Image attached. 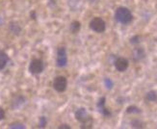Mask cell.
<instances>
[{
	"label": "cell",
	"mask_w": 157,
	"mask_h": 129,
	"mask_svg": "<svg viewBox=\"0 0 157 129\" xmlns=\"http://www.w3.org/2000/svg\"><path fill=\"white\" fill-rule=\"evenodd\" d=\"M140 42H141V37L138 36V35L133 36V37L130 39V44H138Z\"/></svg>",
	"instance_id": "obj_18"
},
{
	"label": "cell",
	"mask_w": 157,
	"mask_h": 129,
	"mask_svg": "<svg viewBox=\"0 0 157 129\" xmlns=\"http://www.w3.org/2000/svg\"><path fill=\"white\" fill-rule=\"evenodd\" d=\"M3 23V19H2V17H0V25H1Z\"/></svg>",
	"instance_id": "obj_23"
},
{
	"label": "cell",
	"mask_w": 157,
	"mask_h": 129,
	"mask_svg": "<svg viewBox=\"0 0 157 129\" xmlns=\"http://www.w3.org/2000/svg\"><path fill=\"white\" fill-rule=\"evenodd\" d=\"M81 29V23L78 21V20H74L71 23V26H70V30L72 34H76L80 31Z\"/></svg>",
	"instance_id": "obj_12"
},
{
	"label": "cell",
	"mask_w": 157,
	"mask_h": 129,
	"mask_svg": "<svg viewBox=\"0 0 157 129\" xmlns=\"http://www.w3.org/2000/svg\"><path fill=\"white\" fill-rule=\"evenodd\" d=\"M9 62V57L8 55L3 51L0 49V70H2L5 69V66H7Z\"/></svg>",
	"instance_id": "obj_9"
},
{
	"label": "cell",
	"mask_w": 157,
	"mask_h": 129,
	"mask_svg": "<svg viewBox=\"0 0 157 129\" xmlns=\"http://www.w3.org/2000/svg\"><path fill=\"white\" fill-rule=\"evenodd\" d=\"M9 29H10V31L12 33L16 34V35H18V34L21 32V27L19 26V24L17 22H15V21H13V22L10 23Z\"/></svg>",
	"instance_id": "obj_11"
},
{
	"label": "cell",
	"mask_w": 157,
	"mask_h": 129,
	"mask_svg": "<svg viewBox=\"0 0 157 129\" xmlns=\"http://www.w3.org/2000/svg\"><path fill=\"white\" fill-rule=\"evenodd\" d=\"M115 18L121 24H129L133 20V15L131 11L125 7H120L115 13Z\"/></svg>",
	"instance_id": "obj_1"
},
{
	"label": "cell",
	"mask_w": 157,
	"mask_h": 129,
	"mask_svg": "<svg viewBox=\"0 0 157 129\" xmlns=\"http://www.w3.org/2000/svg\"><path fill=\"white\" fill-rule=\"evenodd\" d=\"M44 62L40 59H33L30 65H29V71L34 74V75H37L44 71Z\"/></svg>",
	"instance_id": "obj_3"
},
{
	"label": "cell",
	"mask_w": 157,
	"mask_h": 129,
	"mask_svg": "<svg viewBox=\"0 0 157 129\" xmlns=\"http://www.w3.org/2000/svg\"><path fill=\"white\" fill-rule=\"evenodd\" d=\"M67 80L65 76H57L53 80V88L58 93H63L67 90Z\"/></svg>",
	"instance_id": "obj_4"
},
{
	"label": "cell",
	"mask_w": 157,
	"mask_h": 129,
	"mask_svg": "<svg viewBox=\"0 0 157 129\" xmlns=\"http://www.w3.org/2000/svg\"><path fill=\"white\" fill-rule=\"evenodd\" d=\"M9 128H13V129H25V125L21 123H13L9 125Z\"/></svg>",
	"instance_id": "obj_17"
},
{
	"label": "cell",
	"mask_w": 157,
	"mask_h": 129,
	"mask_svg": "<svg viewBox=\"0 0 157 129\" xmlns=\"http://www.w3.org/2000/svg\"><path fill=\"white\" fill-rule=\"evenodd\" d=\"M93 119L92 117H89L85 121H83V123H81V126L80 128L82 129H90V128H93Z\"/></svg>",
	"instance_id": "obj_14"
},
{
	"label": "cell",
	"mask_w": 157,
	"mask_h": 129,
	"mask_svg": "<svg viewBox=\"0 0 157 129\" xmlns=\"http://www.w3.org/2000/svg\"><path fill=\"white\" fill-rule=\"evenodd\" d=\"M46 123H47V120H46L45 117H40V121H39V127H40V128L45 127Z\"/></svg>",
	"instance_id": "obj_19"
},
{
	"label": "cell",
	"mask_w": 157,
	"mask_h": 129,
	"mask_svg": "<svg viewBox=\"0 0 157 129\" xmlns=\"http://www.w3.org/2000/svg\"><path fill=\"white\" fill-rule=\"evenodd\" d=\"M104 84H105V87L107 88V89H111V88L113 87V82L111 81V79H109V78L104 79Z\"/></svg>",
	"instance_id": "obj_20"
},
{
	"label": "cell",
	"mask_w": 157,
	"mask_h": 129,
	"mask_svg": "<svg viewBox=\"0 0 157 129\" xmlns=\"http://www.w3.org/2000/svg\"><path fill=\"white\" fill-rule=\"evenodd\" d=\"M146 100L148 102H156L157 101V93L155 91H149L146 94Z\"/></svg>",
	"instance_id": "obj_13"
},
{
	"label": "cell",
	"mask_w": 157,
	"mask_h": 129,
	"mask_svg": "<svg viewBox=\"0 0 157 129\" xmlns=\"http://www.w3.org/2000/svg\"><path fill=\"white\" fill-rule=\"evenodd\" d=\"M114 66H115L116 70H117L118 71L124 72V71H125L128 69L129 63H128V60L126 58L118 57V58H116V60H115Z\"/></svg>",
	"instance_id": "obj_6"
},
{
	"label": "cell",
	"mask_w": 157,
	"mask_h": 129,
	"mask_svg": "<svg viewBox=\"0 0 157 129\" xmlns=\"http://www.w3.org/2000/svg\"><path fill=\"white\" fill-rule=\"evenodd\" d=\"M4 118H5V111L2 108H0V120H2Z\"/></svg>",
	"instance_id": "obj_21"
},
{
	"label": "cell",
	"mask_w": 157,
	"mask_h": 129,
	"mask_svg": "<svg viewBox=\"0 0 157 129\" xmlns=\"http://www.w3.org/2000/svg\"><path fill=\"white\" fill-rule=\"evenodd\" d=\"M131 126L134 128H144L145 127V123H143L142 120H134L131 121Z\"/></svg>",
	"instance_id": "obj_16"
},
{
	"label": "cell",
	"mask_w": 157,
	"mask_h": 129,
	"mask_svg": "<svg viewBox=\"0 0 157 129\" xmlns=\"http://www.w3.org/2000/svg\"><path fill=\"white\" fill-rule=\"evenodd\" d=\"M59 129H71V126L69 124H62L58 127Z\"/></svg>",
	"instance_id": "obj_22"
},
{
	"label": "cell",
	"mask_w": 157,
	"mask_h": 129,
	"mask_svg": "<svg viewBox=\"0 0 157 129\" xmlns=\"http://www.w3.org/2000/svg\"><path fill=\"white\" fill-rule=\"evenodd\" d=\"M89 117V115L87 113V110L85 109V108H79L78 110L75 111V118L78 121H80V123H83V121H85Z\"/></svg>",
	"instance_id": "obj_8"
},
{
	"label": "cell",
	"mask_w": 157,
	"mask_h": 129,
	"mask_svg": "<svg viewBox=\"0 0 157 129\" xmlns=\"http://www.w3.org/2000/svg\"><path fill=\"white\" fill-rule=\"evenodd\" d=\"M145 56H146V52L144 48H142V47H136V48H134L132 52V58L134 62H139V61L144 59Z\"/></svg>",
	"instance_id": "obj_7"
},
{
	"label": "cell",
	"mask_w": 157,
	"mask_h": 129,
	"mask_svg": "<svg viewBox=\"0 0 157 129\" xmlns=\"http://www.w3.org/2000/svg\"><path fill=\"white\" fill-rule=\"evenodd\" d=\"M25 102V98L21 96L19 97H17L15 99L13 100L12 102V107L13 108V109H18L19 107H21Z\"/></svg>",
	"instance_id": "obj_10"
},
{
	"label": "cell",
	"mask_w": 157,
	"mask_h": 129,
	"mask_svg": "<svg viewBox=\"0 0 157 129\" xmlns=\"http://www.w3.org/2000/svg\"><path fill=\"white\" fill-rule=\"evenodd\" d=\"M91 1H93V2H94V1H95V0H91Z\"/></svg>",
	"instance_id": "obj_24"
},
{
	"label": "cell",
	"mask_w": 157,
	"mask_h": 129,
	"mask_svg": "<svg viewBox=\"0 0 157 129\" xmlns=\"http://www.w3.org/2000/svg\"><path fill=\"white\" fill-rule=\"evenodd\" d=\"M57 66L59 67H64L67 64V56L65 47H59L57 50Z\"/></svg>",
	"instance_id": "obj_5"
},
{
	"label": "cell",
	"mask_w": 157,
	"mask_h": 129,
	"mask_svg": "<svg viewBox=\"0 0 157 129\" xmlns=\"http://www.w3.org/2000/svg\"><path fill=\"white\" fill-rule=\"evenodd\" d=\"M142 111L140 108H138L137 106H135V105H131V106H129L127 107V109H126V113L127 114H140Z\"/></svg>",
	"instance_id": "obj_15"
},
{
	"label": "cell",
	"mask_w": 157,
	"mask_h": 129,
	"mask_svg": "<svg viewBox=\"0 0 157 129\" xmlns=\"http://www.w3.org/2000/svg\"><path fill=\"white\" fill-rule=\"evenodd\" d=\"M89 25H90V28L95 33H103L106 29V23L101 17H94Z\"/></svg>",
	"instance_id": "obj_2"
}]
</instances>
